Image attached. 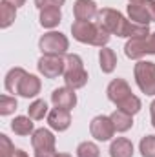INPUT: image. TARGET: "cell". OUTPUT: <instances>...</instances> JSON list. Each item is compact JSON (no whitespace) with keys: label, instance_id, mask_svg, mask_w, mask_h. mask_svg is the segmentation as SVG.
Masks as SVG:
<instances>
[{"label":"cell","instance_id":"ba28073f","mask_svg":"<svg viewBox=\"0 0 155 157\" xmlns=\"http://www.w3.org/2000/svg\"><path fill=\"white\" fill-rule=\"evenodd\" d=\"M128 15H130V20L141 26H148L150 22H155V0L130 2Z\"/></svg>","mask_w":155,"mask_h":157},{"label":"cell","instance_id":"2e32d148","mask_svg":"<svg viewBox=\"0 0 155 157\" xmlns=\"http://www.w3.org/2000/svg\"><path fill=\"white\" fill-rule=\"evenodd\" d=\"M62 20V13H60V7H46V9H40V26L46 28V29H53L60 24Z\"/></svg>","mask_w":155,"mask_h":157},{"label":"cell","instance_id":"484cf974","mask_svg":"<svg viewBox=\"0 0 155 157\" xmlns=\"http://www.w3.org/2000/svg\"><path fill=\"white\" fill-rule=\"evenodd\" d=\"M17 110V99L9 95L0 97V115H11Z\"/></svg>","mask_w":155,"mask_h":157},{"label":"cell","instance_id":"9c48e42d","mask_svg":"<svg viewBox=\"0 0 155 157\" xmlns=\"http://www.w3.org/2000/svg\"><path fill=\"white\" fill-rule=\"evenodd\" d=\"M37 68L46 78H57L59 75H64L66 59L59 55H42L37 62Z\"/></svg>","mask_w":155,"mask_h":157},{"label":"cell","instance_id":"d6a6232c","mask_svg":"<svg viewBox=\"0 0 155 157\" xmlns=\"http://www.w3.org/2000/svg\"><path fill=\"white\" fill-rule=\"evenodd\" d=\"M57 157H71L70 154H57Z\"/></svg>","mask_w":155,"mask_h":157},{"label":"cell","instance_id":"d4e9b609","mask_svg":"<svg viewBox=\"0 0 155 157\" xmlns=\"http://www.w3.org/2000/svg\"><path fill=\"white\" fill-rule=\"evenodd\" d=\"M141 155L142 157H155V135H146L141 139L139 144Z\"/></svg>","mask_w":155,"mask_h":157},{"label":"cell","instance_id":"4316f807","mask_svg":"<svg viewBox=\"0 0 155 157\" xmlns=\"http://www.w3.org/2000/svg\"><path fill=\"white\" fill-rule=\"evenodd\" d=\"M15 146L9 141V137L6 133H0V157H13L15 155Z\"/></svg>","mask_w":155,"mask_h":157},{"label":"cell","instance_id":"7c38bea8","mask_svg":"<svg viewBox=\"0 0 155 157\" xmlns=\"http://www.w3.org/2000/svg\"><path fill=\"white\" fill-rule=\"evenodd\" d=\"M73 17L75 20H82V22L93 20L95 17H99L97 4L93 0H77L73 6Z\"/></svg>","mask_w":155,"mask_h":157},{"label":"cell","instance_id":"1f68e13d","mask_svg":"<svg viewBox=\"0 0 155 157\" xmlns=\"http://www.w3.org/2000/svg\"><path fill=\"white\" fill-rule=\"evenodd\" d=\"M13 157H28V154H26L24 150H20V148H17V150H15V155H13Z\"/></svg>","mask_w":155,"mask_h":157},{"label":"cell","instance_id":"6da1fadb","mask_svg":"<svg viewBox=\"0 0 155 157\" xmlns=\"http://www.w3.org/2000/svg\"><path fill=\"white\" fill-rule=\"evenodd\" d=\"M97 22L110 33L117 37H126V39H137V37H146L150 35V28L148 26H141L135 22H130L128 18H124L122 13H119L117 9L112 7H104L99 11Z\"/></svg>","mask_w":155,"mask_h":157},{"label":"cell","instance_id":"7402d4cb","mask_svg":"<svg viewBox=\"0 0 155 157\" xmlns=\"http://www.w3.org/2000/svg\"><path fill=\"white\" fill-rule=\"evenodd\" d=\"M15 17H17V7L7 2H2L0 4V28L7 29L15 22Z\"/></svg>","mask_w":155,"mask_h":157},{"label":"cell","instance_id":"f546056e","mask_svg":"<svg viewBox=\"0 0 155 157\" xmlns=\"http://www.w3.org/2000/svg\"><path fill=\"white\" fill-rule=\"evenodd\" d=\"M2 2H7V4H11V6H15V7H22V6L26 4V0H2Z\"/></svg>","mask_w":155,"mask_h":157},{"label":"cell","instance_id":"ac0fdd59","mask_svg":"<svg viewBox=\"0 0 155 157\" xmlns=\"http://www.w3.org/2000/svg\"><path fill=\"white\" fill-rule=\"evenodd\" d=\"M99 62H100V70H102V73H112L113 70H115L117 66V55L113 49H110V48H100V51H99Z\"/></svg>","mask_w":155,"mask_h":157},{"label":"cell","instance_id":"3957f363","mask_svg":"<svg viewBox=\"0 0 155 157\" xmlns=\"http://www.w3.org/2000/svg\"><path fill=\"white\" fill-rule=\"evenodd\" d=\"M71 35L73 39L82 42V44H89V46H97V48H104L110 42V33L99 24V22H82L75 20L71 24Z\"/></svg>","mask_w":155,"mask_h":157},{"label":"cell","instance_id":"277c9868","mask_svg":"<svg viewBox=\"0 0 155 157\" xmlns=\"http://www.w3.org/2000/svg\"><path fill=\"white\" fill-rule=\"evenodd\" d=\"M64 59H66V70H64L66 86H70L73 90L84 88L88 84V71L84 70L82 59L78 55H75V53H68Z\"/></svg>","mask_w":155,"mask_h":157},{"label":"cell","instance_id":"30bf717a","mask_svg":"<svg viewBox=\"0 0 155 157\" xmlns=\"http://www.w3.org/2000/svg\"><path fill=\"white\" fill-rule=\"evenodd\" d=\"M89 133L97 141H110L115 133V126L112 122V117L108 115H97L89 124Z\"/></svg>","mask_w":155,"mask_h":157},{"label":"cell","instance_id":"d6986e66","mask_svg":"<svg viewBox=\"0 0 155 157\" xmlns=\"http://www.w3.org/2000/svg\"><path fill=\"white\" fill-rule=\"evenodd\" d=\"M11 130L17 133V135H29L35 132V126H33V119L31 117H24V115H18L11 121Z\"/></svg>","mask_w":155,"mask_h":157},{"label":"cell","instance_id":"5b68a950","mask_svg":"<svg viewBox=\"0 0 155 157\" xmlns=\"http://www.w3.org/2000/svg\"><path fill=\"white\" fill-rule=\"evenodd\" d=\"M39 49L42 51V55H59V57H64L66 51L70 49V40L60 31H49V33H46V35L40 37Z\"/></svg>","mask_w":155,"mask_h":157},{"label":"cell","instance_id":"4fadbf2b","mask_svg":"<svg viewBox=\"0 0 155 157\" xmlns=\"http://www.w3.org/2000/svg\"><path fill=\"white\" fill-rule=\"evenodd\" d=\"M47 124L55 132H66L71 124V113L62 108H53L47 113Z\"/></svg>","mask_w":155,"mask_h":157},{"label":"cell","instance_id":"e0dca14e","mask_svg":"<svg viewBox=\"0 0 155 157\" xmlns=\"http://www.w3.org/2000/svg\"><path fill=\"white\" fill-rule=\"evenodd\" d=\"M110 157H133V143L126 137H117L110 146Z\"/></svg>","mask_w":155,"mask_h":157},{"label":"cell","instance_id":"603a6c76","mask_svg":"<svg viewBox=\"0 0 155 157\" xmlns=\"http://www.w3.org/2000/svg\"><path fill=\"white\" fill-rule=\"evenodd\" d=\"M46 115H47V102L44 99H39V101H35V102L29 104L28 117H31L33 121H42Z\"/></svg>","mask_w":155,"mask_h":157},{"label":"cell","instance_id":"7a4b0ae2","mask_svg":"<svg viewBox=\"0 0 155 157\" xmlns=\"http://www.w3.org/2000/svg\"><path fill=\"white\" fill-rule=\"evenodd\" d=\"M106 93H108V99L117 106V110H122V112H126L130 115L139 113L141 108H142L141 99L131 93V88L124 78H113L108 84Z\"/></svg>","mask_w":155,"mask_h":157},{"label":"cell","instance_id":"83f0119b","mask_svg":"<svg viewBox=\"0 0 155 157\" xmlns=\"http://www.w3.org/2000/svg\"><path fill=\"white\" fill-rule=\"evenodd\" d=\"M66 0H35V6L39 9H46V7H60Z\"/></svg>","mask_w":155,"mask_h":157},{"label":"cell","instance_id":"4dcf8cb0","mask_svg":"<svg viewBox=\"0 0 155 157\" xmlns=\"http://www.w3.org/2000/svg\"><path fill=\"white\" fill-rule=\"evenodd\" d=\"M150 115H152V124H153V128H155V101L150 104Z\"/></svg>","mask_w":155,"mask_h":157},{"label":"cell","instance_id":"9a60e30c","mask_svg":"<svg viewBox=\"0 0 155 157\" xmlns=\"http://www.w3.org/2000/svg\"><path fill=\"white\" fill-rule=\"evenodd\" d=\"M31 144L35 150H55V135L46 128H39L31 135Z\"/></svg>","mask_w":155,"mask_h":157},{"label":"cell","instance_id":"cb8c5ba5","mask_svg":"<svg viewBox=\"0 0 155 157\" xmlns=\"http://www.w3.org/2000/svg\"><path fill=\"white\" fill-rule=\"evenodd\" d=\"M77 157H100V150L95 143L84 141L77 146Z\"/></svg>","mask_w":155,"mask_h":157},{"label":"cell","instance_id":"ffe728a7","mask_svg":"<svg viewBox=\"0 0 155 157\" xmlns=\"http://www.w3.org/2000/svg\"><path fill=\"white\" fill-rule=\"evenodd\" d=\"M110 117H112V122L115 126V132H128L133 126V115H130L122 110H115Z\"/></svg>","mask_w":155,"mask_h":157},{"label":"cell","instance_id":"52a82bcc","mask_svg":"<svg viewBox=\"0 0 155 157\" xmlns=\"http://www.w3.org/2000/svg\"><path fill=\"white\" fill-rule=\"evenodd\" d=\"M124 53L128 59H133V60H139L144 55H155V33L130 39L124 46Z\"/></svg>","mask_w":155,"mask_h":157},{"label":"cell","instance_id":"f1b7e54d","mask_svg":"<svg viewBox=\"0 0 155 157\" xmlns=\"http://www.w3.org/2000/svg\"><path fill=\"white\" fill-rule=\"evenodd\" d=\"M35 157H57L55 150H35Z\"/></svg>","mask_w":155,"mask_h":157},{"label":"cell","instance_id":"836d02e7","mask_svg":"<svg viewBox=\"0 0 155 157\" xmlns=\"http://www.w3.org/2000/svg\"><path fill=\"white\" fill-rule=\"evenodd\" d=\"M130 2H141V0H130Z\"/></svg>","mask_w":155,"mask_h":157},{"label":"cell","instance_id":"8992f818","mask_svg":"<svg viewBox=\"0 0 155 157\" xmlns=\"http://www.w3.org/2000/svg\"><path fill=\"white\" fill-rule=\"evenodd\" d=\"M133 75L137 80V86L141 88L142 93L155 95V62L150 60H139L135 64Z\"/></svg>","mask_w":155,"mask_h":157},{"label":"cell","instance_id":"5bb4252c","mask_svg":"<svg viewBox=\"0 0 155 157\" xmlns=\"http://www.w3.org/2000/svg\"><path fill=\"white\" fill-rule=\"evenodd\" d=\"M40 88H42V84H40V78L37 75H31V73H26L22 80H20V84H18V90H17V93L20 95V97H26V99H31V97H37L40 93Z\"/></svg>","mask_w":155,"mask_h":157},{"label":"cell","instance_id":"8fae6325","mask_svg":"<svg viewBox=\"0 0 155 157\" xmlns=\"http://www.w3.org/2000/svg\"><path fill=\"white\" fill-rule=\"evenodd\" d=\"M51 102L55 108H62V110H73L77 104V93L73 88L64 86V88H57L51 93Z\"/></svg>","mask_w":155,"mask_h":157},{"label":"cell","instance_id":"44dd1931","mask_svg":"<svg viewBox=\"0 0 155 157\" xmlns=\"http://www.w3.org/2000/svg\"><path fill=\"white\" fill-rule=\"evenodd\" d=\"M26 73H28V71H26L24 68H13V70H9L7 75H6V90H7L9 93H17L18 84H20V80H22V77H24Z\"/></svg>","mask_w":155,"mask_h":157}]
</instances>
